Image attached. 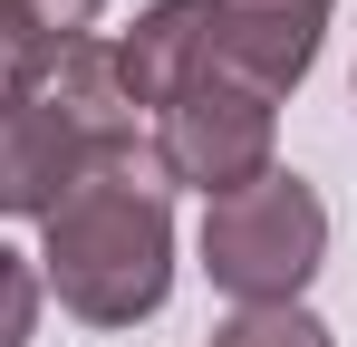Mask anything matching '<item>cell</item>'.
I'll return each mask as SVG.
<instances>
[{"label":"cell","mask_w":357,"mask_h":347,"mask_svg":"<svg viewBox=\"0 0 357 347\" xmlns=\"http://www.w3.org/2000/svg\"><path fill=\"white\" fill-rule=\"evenodd\" d=\"M39 68H49V49L0 10V97H29V87H39Z\"/></svg>","instance_id":"8fae6325"},{"label":"cell","mask_w":357,"mask_h":347,"mask_svg":"<svg viewBox=\"0 0 357 347\" xmlns=\"http://www.w3.org/2000/svg\"><path fill=\"white\" fill-rule=\"evenodd\" d=\"M39 299H49V289H39V261L0 241V347H29V338H39Z\"/></svg>","instance_id":"9c48e42d"},{"label":"cell","mask_w":357,"mask_h":347,"mask_svg":"<svg viewBox=\"0 0 357 347\" xmlns=\"http://www.w3.org/2000/svg\"><path fill=\"white\" fill-rule=\"evenodd\" d=\"M213 347H338V338H328V318L309 299H290V309H232L213 328Z\"/></svg>","instance_id":"ba28073f"},{"label":"cell","mask_w":357,"mask_h":347,"mask_svg":"<svg viewBox=\"0 0 357 347\" xmlns=\"http://www.w3.org/2000/svg\"><path fill=\"white\" fill-rule=\"evenodd\" d=\"M87 164V145L59 125V107L29 87V97H0V222H39Z\"/></svg>","instance_id":"8992f818"},{"label":"cell","mask_w":357,"mask_h":347,"mask_svg":"<svg viewBox=\"0 0 357 347\" xmlns=\"http://www.w3.org/2000/svg\"><path fill=\"white\" fill-rule=\"evenodd\" d=\"M155 155L174 174V193H203V203H222L241 183H261V174H280V107L271 97H241V87H183L174 107H155Z\"/></svg>","instance_id":"3957f363"},{"label":"cell","mask_w":357,"mask_h":347,"mask_svg":"<svg viewBox=\"0 0 357 347\" xmlns=\"http://www.w3.org/2000/svg\"><path fill=\"white\" fill-rule=\"evenodd\" d=\"M203 280L232 309H290L328 261V203L309 174H261L222 203H203Z\"/></svg>","instance_id":"7a4b0ae2"},{"label":"cell","mask_w":357,"mask_h":347,"mask_svg":"<svg viewBox=\"0 0 357 347\" xmlns=\"http://www.w3.org/2000/svg\"><path fill=\"white\" fill-rule=\"evenodd\" d=\"M39 97L59 107V125L87 145V155H107V145H135L145 135V107H135V87H126V68H116V39H68L49 68H39Z\"/></svg>","instance_id":"5b68a950"},{"label":"cell","mask_w":357,"mask_h":347,"mask_svg":"<svg viewBox=\"0 0 357 347\" xmlns=\"http://www.w3.org/2000/svg\"><path fill=\"white\" fill-rule=\"evenodd\" d=\"M39 289L87 328H135L174 299V174L155 135L87 155L39 213Z\"/></svg>","instance_id":"6da1fadb"},{"label":"cell","mask_w":357,"mask_h":347,"mask_svg":"<svg viewBox=\"0 0 357 347\" xmlns=\"http://www.w3.org/2000/svg\"><path fill=\"white\" fill-rule=\"evenodd\" d=\"M0 10H10V20H20L39 49L59 58L68 39H87V29H97V10H107V0H0Z\"/></svg>","instance_id":"30bf717a"},{"label":"cell","mask_w":357,"mask_h":347,"mask_svg":"<svg viewBox=\"0 0 357 347\" xmlns=\"http://www.w3.org/2000/svg\"><path fill=\"white\" fill-rule=\"evenodd\" d=\"M319 68V29L280 20V10H251V0H203V77L241 87V97H290L299 77Z\"/></svg>","instance_id":"277c9868"},{"label":"cell","mask_w":357,"mask_h":347,"mask_svg":"<svg viewBox=\"0 0 357 347\" xmlns=\"http://www.w3.org/2000/svg\"><path fill=\"white\" fill-rule=\"evenodd\" d=\"M116 68L135 87V107H145V125H155V107L203 87V0H145L135 29L116 39Z\"/></svg>","instance_id":"52a82bcc"},{"label":"cell","mask_w":357,"mask_h":347,"mask_svg":"<svg viewBox=\"0 0 357 347\" xmlns=\"http://www.w3.org/2000/svg\"><path fill=\"white\" fill-rule=\"evenodd\" d=\"M251 10H280V20H309V29H328V10H338V0H251Z\"/></svg>","instance_id":"7c38bea8"}]
</instances>
